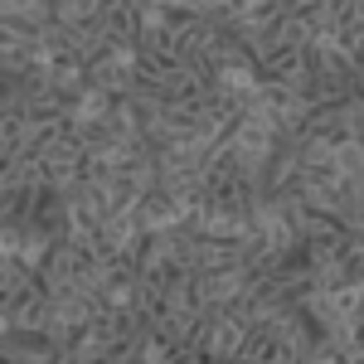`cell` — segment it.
<instances>
[{
    "mask_svg": "<svg viewBox=\"0 0 364 364\" xmlns=\"http://www.w3.org/2000/svg\"><path fill=\"white\" fill-rule=\"evenodd\" d=\"M0 345H5L10 364H58L63 360V345L49 331H5Z\"/></svg>",
    "mask_w": 364,
    "mask_h": 364,
    "instance_id": "1",
    "label": "cell"
}]
</instances>
